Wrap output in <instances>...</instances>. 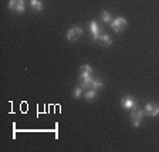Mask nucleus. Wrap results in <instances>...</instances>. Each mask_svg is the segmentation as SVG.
<instances>
[{
    "label": "nucleus",
    "instance_id": "obj_11",
    "mask_svg": "<svg viewBox=\"0 0 159 152\" xmlns=\"http://www.w3.org/2000/svg\"><path fill=\"white\" fill-rule=\"evenodd\" d=\"M85 91V90L83 88L81 85H78V87H75V88L73 90V97L75 99H78V98H81V95H83V93Z\"/></svg>",
    "mask_w": 159,
    "mask_h": 152
},
{
    "label": "nucleus",
    "instance_id": "obj_1",
    "mask_svg": "<svg viewBox=\"0 0 159 152\" xmlns=\"http://www.w3.org/2000/svg\"><path fill=\"white\" fill-rule=\"evenodd\" d=\"M121 107L124 109H131V111H135L138 109V103H136V99L134 98L132 95H125L121 98Z\"/></svg>",
    "mask_w": 159,
    "mask_h": 152
},
{
    "label": "nucleus",
    "instance_id": "obj_13",
    "mask_svg": "<svg viewBox=\"0 0 159 152\" xmlns=\"http://www.w3.org/2000/svg\"><path fill=\"white\" fill-rule=\"evenodd\" d=\"M24 10H26L24 0H19V2H17V6H16V10H14V12H16V13H19V14H21Z\"/></svg>",
    "mask_w": 159,
    "mask_h": 152
},
{
    "label": "nucleus",
    "instance_id": "obj_10",
    "mask_svg": "<svg viewBox=\"0 0 159 152\" xmlns=\"http://www.w3.org/2000/svg\"><path fill=\"white\" fill-rule=\"evenodd\" d=\"M102 85H104V83L99 78H93V81H91V88L97 90V91L102 88Z\"/></svg>",
    "mask_w": 159,
    "mask_h": 152
},
{
    "label": "nucleus",
    "instance_id": "obj_5",
    "mask_svg": "<svg viewBox=\"0 0 159 152\" xmlns=\"http://www.w3.org/2000/svg\"><path fill=\"white\" fill-rule=\"evenodd\" d=\"M143 111H145L146 115L155 118V117L159 115V105H158V104H155V103H146Z\"/></svg>",
    "mask_w": 159,
    "mask_h": 152
},
{
    "label": "nucleus",
    "instance_id": "obj_14",
    "mask_svg": "<svg viewBox=\"0 0 159 152\" xmlns=\"http://www.w3.org/2000/svg\"><path fill=\"white\" fill-rule=\"evenodd\" d=\"M17 2L19 0H9V4H7V7H9V10H16V6H17Z\"/></svg>",
    "mask_w": 159,
    "mask_h": 152
},
{
    "label": "nucleus",
    "instance_id": "obj_6",
    "mask_svg": "<svg viewBox=\"0 0 159 152\" xmlns=\"http://www.w3.org/2000/svg\"><path fill=\"white\" fill-rule=\"evenodd\" d=\"M88 26H89V33H91V37H93V40H94V41H98L99 36H101V31H99L98 23L93 20V21H89V23H88Z\"/></svg>",
    "mask_w": 159,
    "mask_h": 152
},
{
    "label": "nucleus",
    "instance_id": "obj_8",
    "mask_svg": "<svg viewBox=\"0 0 159 152\" xmlns=\"http://www.w3.org/2000/svg\"><path fill=\"white\" fill-rule=\"evenodd\" d=\"M30 7H31L34 12L39 13V12L43 10L44 6H43V2H41V0H30Z\"/></svg>",
    "mask_w": 159,
    "mask_h": 152
},
{
    "label": "nucleus",
    "instance_id": "obj_7",
    "mask_svg": "<svg viewBox=\"0 0 159 152\" xmlns=\"http://www.w3.org/2000/svg\"><path fill=\"white\" fill-rule=\"evenodd\" d=\"M98 41L102 46H105V47H109L111 44H112V37L109 36V34H105V33H101V36H99V39H98Z\"/></svg>",
    "mask_w": 159,
    "mask_h": 152
},
{
    "label": "nucleus",
    "instance_id": "obj_2",
    "mask_svg": "<svg viewBox=\"0 0 159 152\" xmlns=\"http://www.w3.org/2000/svg\"><path fill=\"white\" fill-rule=\"evenodd\" d=\"M145 111L143 109H135V111H132V113L129 114V118H131V122H132V127H135V128H139L141 127V122H142L143 117H145Z\"/></svg>",
    "mask_w": 159,
    "mask_h": 152
},
{
    "label": "nucleus",
    "instance_id": "obj_12",
    "mask_svg": "<svg viewBox=\"0 0 159 152\" xmlns=\"http://www.w3.org/2000/svg\"><path fill=\"white\" fill-rule=\"evenodd\" d=\"M101 20H102L104 23L109 24L111 21H112V17H111V14H109V12H107V10H104L102 13H101Z\"/></svg>",
    "mask_w": 159,
    "mask_h": 152
},
{
    "label": "nucleus",
    "instance_id": "obj_15",
    "mask_svg": "<svg viewBox=\"0 0 159 152\" xmlns=\"http://www.w3.org/2000/svg\"><path fill=\"white\" fill-rule=\"evenodd\" d=\"M81 70H84V71H87V73H94V68L89 64H84V66H81Z\"/></svg>",
    "mask_w": 159,
    "mask_h": 152
},
{
    "label": "nucleus",
    "instance_id": "obj_9",
    "mask_svg": "<svg viewBox=\"0 0 159 152\" xmlns=\"http://www.w3.org/2000/svg\"><path fill=\"white\" fill-rule=\"evenodd\" d=\"M95 97H97V90L89 88V90L84 91V98H85L87 101H93V99H95Z\"/></svg>",
    "mask_w": 159,
    "mask_h": 152
},
{
    "label": "nucleus",
    "instance_id": "obj_3",
    "mask_svg": "<svg viewBox=\"0 0 159 152\" xmlns=\"http://www.w3.org/2000/svg\"><path fill=\"white\" fill-rule=\"evenodd\" d=\"M109 26H111V29H112L115 33H121V31L128 26V21H126L124 17H116V19H114L112 21L109 23Z\"/></svg>",
    "mask_w": 159,
    "mask_h": 152
},
{
    "label": "nucleus",
    "instance_id": "obj_4",
    "mask_svg": "<svg viewBox=\"0 0 159 152\" xmlns=\"http://www.w3.org/2000/svg\"><path fill=\"white\" fill-rule=\"evenodd\" d=\"M83 33H84V30L81 29V27L74 26L67 31V40H68V41H75L78 37L83 36Z\"/></svg>",
    "mask_w": 159,
    "mask_h": 152
}]
</instances>
